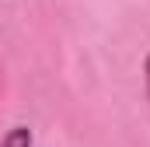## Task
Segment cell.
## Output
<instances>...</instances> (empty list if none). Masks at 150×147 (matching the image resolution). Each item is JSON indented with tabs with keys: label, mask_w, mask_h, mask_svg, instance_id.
Wrapping results in <instances>:
<instances>
[{
	"label": "cell",
	"mask_w": 150,
	"mask_h": 147,
	"mask_svg": "<svg viewBox=\"0 0 150 147\" xmlns=\"http://www.w3.org/2000/svg\"><path fill=\"white\" fill-rule=\"evenodd\" d=\"M0 147H32V130H28V126L7 130V137L0 140Z\"/></svg>",
	"instance_id": "cell-1"
},
{
	"label": "cell",
	"mask_w": 150,
	"mask_h": 147,
	"mask_svg": "<svg viewBox=\"0 0 150 147\" xmlns=\"http://www.w3.org/2000/svg\"><path fill=\"white\" fill-rule=\"evenodd\" d=\"M143 70H147V91H150V56H147V63H143Z\"/></svg>",
	"instance_id": "cell-2"
}]
</instances>
